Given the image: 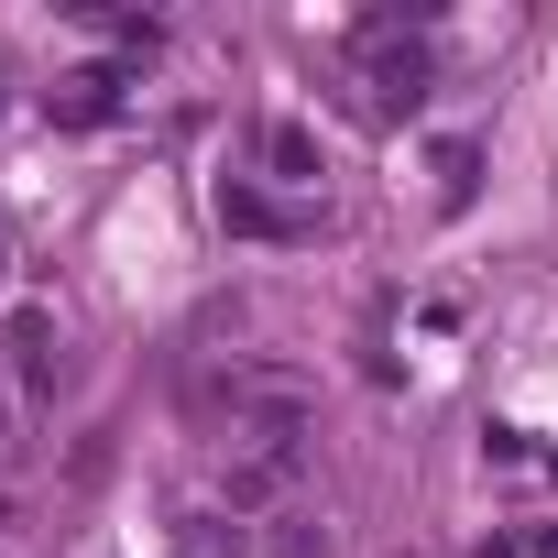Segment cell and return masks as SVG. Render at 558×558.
Masks as SVG:
<instances>
[{"label": "cell", "mask_w": 558, "mask_h": 558, "mask_svg": "<svg viewBox=\"0 0 558 558\" xmlns=\"http://www.w3.org/2000/svg\"><path fill=\"white\" fill-rule=\"evenodd\" d=\"M252 143H263V175H274V186H318V132H307V121H286V110H274Z\"/></svg>", "instance_id": "cell-5"}, {"label": "cell", "mask_w": 558, "mask_h": 558, "mask_svg": "<svg viewBox=\"0 0 558 558\" xmlns=\"http://www.w3.org/2000/svg\"><path fill=\"white\" fill-rule=\"evenodd\" d=\"M547 558H558V536H547Z\"/></svg>", "instance_id": "cell-13"}, {"label": "cell", "mask_w": 558, "mask_h": 558, "mask_svg": "<svg viewBox=\"0 0 558 558\" xmlns=\"http://www.w3.org/2000/svg\"><path fill=\"white\" fill-rule=\"evenodd\" d=\"M263 558H340V547H329V525H318V514H296V504H286V514H263Z\"/></svg>", "instance_id": "cell-7"}, {"label": "cell", "mask_w": 558, "mask_h": 558, "mask_svg": "<svg viewBox=\"0 0 558 558\" xmlns=\"http://www.w3.org/2000/svg\"><path fill=\"white\" fill-rule=\"evenodd\" d=\"M373 99H384V110H416V99H427V45L373 34Z\"/></svg>", "instance_id": "cell-6"}, {"label": "cell", "mask_w": 558, "mask_h": 558, "mask_svg": "<svg viewBox=\"0 0 558 558\" xmlns=\"http://www.w3.org/2000/svg\"><path fill=\"white\" fill-rule=\"evenodd\" d=\"M186 416L197 427H230L252 449H307V416H318V384L296 362H219L186 384Z\"/></svg>", "instance_id": "cell-1"}, {"label": "cell", "mask_w": 558, "mask_h": 558, "mask_svg": "<svg viewBox=\"0 0 558 558\" xmlns=\"http://www.w3.org/2000/svg\"><path fill=\"white\" fill-rule=\"evenodd\" d=\"M0 351L23 362V384H34V395H56V384H66V340H56V318H45V307H12Z\"/></svg>", "instance_id": "cell-4"}, {"label": "cell", "mask_w": 558, "mask_h": 558, "mask_svg": "<svg viewBox=\"0 0 558 558\" xmlns=\"http://www.w3.org/2000/svg\"><path fill=\"white\" fill-rule=\"evenodd\" d=\"M230 547H241V525L219 536V514H186V558H230Z\"/></svg>", "instance_id": "cell-10"}, {"label": "cell", "mask_w": 558, "mask_h": 558, "mask_svg": "<svg viewBox=\"0 0 558 558\" xmlns=\"http://www.w3.org/2000/svg\"><path fill=\"white\" fill-rule=\"evenodd\" d=\"M0 286H12V219H0Z\"/></svg>", "instance_id": "cell-12"}, {"label": "cell", "mask_w": 558, "mask_h": 558, "mask_svg": "<svg viewBox=\"0 0 558 558\" xmlns=\"http://www.w3.org/2000/svg\"><path fill=\"white\" fill-rule=\"evenodd\" d=\"M296 471H307V449H241L230 471H219V493H230V514H286V493H296Z\"/></svg>", "instance_id": "cell-2"}, {"label": "cell", "mask_w": 558, "mask_h": 558, "mask_svg": "<svg viewBox=\"0 0 558 558\" xmlns=\"http://www.w3.org/2000/svg\"><path fill=\"white\" fill-rule=\"evenodd\" d=\"M56 110H66V121H110V110H121V77H110V66H77V77L56 88Z\"/></svg>", "instance_id": "cell-8"}, {"label": "cell", "mask_w": 558, "mask_h": 558, "mask_svg": "<svg viewBox=\"0 0 558 558\" xmlns=\"http://www.w3.org/2000/svg\"><path fill=\"white\" fill-rule=\"evenodd\" d=\"M471 175H482V154H471V143H449V154H438V197L460 208V197H471Z\"/></svg>", "instance_id": "cell-9"}, {"label": "cell", "mask_w": 558, "mask_h": 558, "mask_svg": "<svg viewBox=\"0 0 558 558\" xmlns=\"http://www.w3.org/2000/svg\"><path fill=\"white\" fill-rule=\"evenodd\" d=\"M23 460V438H12V405H0V471H12Z\"/></svg>", "instance_id": "cell-11"}, {"label": "cell", "mask_w": 558, "mask_h": 558, "mask_svg": "<svg viewBox=\"0 0 558 558\" xmlns=\"http://www.w3.org/2000/svg\"><path fill=\"white\" fill-rule=\"evenodd\" d=\"M219 219H230L241 241H307V230H318L307 208H274V197H263L252 175H219Z\"/></svg>", "instance_id": "cell-3"}]
</instances>
